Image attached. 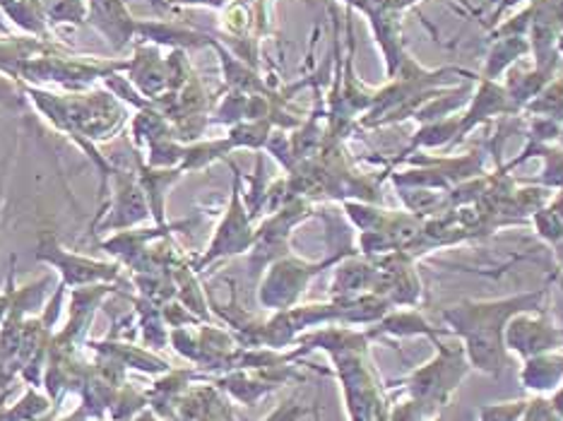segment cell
I'll list each match as a JSON object with an SVG mask.
<instances>
[{"label":"cell","instance_id":"obj_1","mask_svg":"<svg viewBox=\"0 0 563 421\" xmlns=\"http://www.w3.org/2000/svg\"><path fill=\"white\" fill-rule=\"evenodd\" d=\"M525 51H528V42H525V36H504L501 42H498L489 58H486V66H484V80H496L498 75H501L510 63L518 60V56H522Z\"/></svg>","mask_w":563,"mask_h":421},{"label":"cell","instance_id":"obj_2","mask_svg":"<svg viewBox=\"0 0 563 421\" xmlns=\"http://www.w3.org/2000/svg\"><path fill=\"white\" fill-rule=\"evenodd\" d=\"M0 92H3V87H0Z\"/></svg>","mask_w":563,"mask_h":421}]
</instances>
